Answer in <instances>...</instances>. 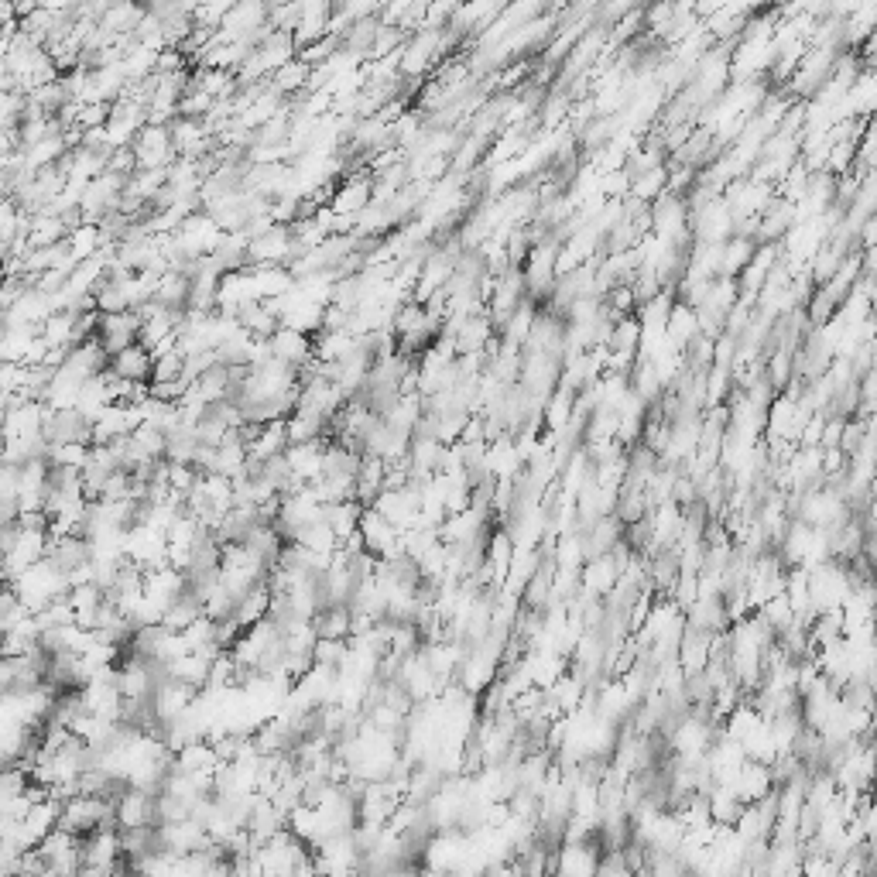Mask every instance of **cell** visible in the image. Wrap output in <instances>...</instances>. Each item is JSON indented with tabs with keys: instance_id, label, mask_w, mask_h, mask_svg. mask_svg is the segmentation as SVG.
<instances>
[{
	"instance_id": "3957f363",
	"label": "cell",
	"mask_w": 877,
	"mask_h": 877,
	"mask_svg": "<svg viewBox=\"0 0 877 877\" xmlns=\"http://www.w3.org/2000/svg\"><path fill=\"white\" fill-rule=\"evenodd\" d=\"M206 610H203V600L196 597V593L185 586V590L175 597L172 603L165 607V627H172V631H185L192 621H199Z\"/></svg>"
},
{
	"instance_id": "6da1fadb",
	"label": "cell",
	"mask_w": 877,
	"mask_h": 877,
	"mask_svg": "<svg viewBox=\"0 0 877 877\" xmlns=\"http://www.w3.org/2000/svg\"><path fill=\"white\" fill-rule=\"evenodd\" d=\"M155 795L148 788L131 785L124 795L117 799V826L120 830H131V826H158V806Z\"/></svg>"
},
{
	"instance_id": "8992f818",
	"label": "cell",
	"mask_w": 877,
	"mask_h": 877,
	"mask_svg": "<svg viewBox=\"0 0 877 877\" xmlns=\"http://www.w3.org/2000/svg\"><path fill=\"white\" fill-rule=\"evenodd\" d=\"M93 456V442H52L48 460L55 466H72V470H86Z\"/></svg>"
},
{
	"instance_id": "5b68a950",
	"label": "cell",
	"mask_w": 877,
	"mask_h": 877,
	"mask_svg": "<svg viewBox=\"0 0 877 877\" xmlns=\"http://www.w3.org/2000/svg\"><path fill=\"white\" fill-rule=\"evenodd\" d=\"M665 192H669V168L665 165H655V168H648V172H641L631 179V196L638 199V203L665 196Z\"/></svg>"
},
{
	"instance_id": "52a82bcc",
	"label": "cell",
	"mask_w": 877,
	"mask_h": 877,
	"mask_svg": "<svg viewBox=\"0 0 877 877\" xmlns=\"http://www.w3.org/2000/svg\"><path fill=\"white\" fill-rule=\"evenodd\" d=\"M347 655H350L347 638H319L316 648H312V658H316V665H323V669H340V665L347 662Z\"/></svg>"
},
{
	"instance_id": "7a4b0ae2",
	"label": "cell",
	"mask_w": 877,
	"mask_h": 877,
	"mask_svg": "<svg viewBox=\"0 0 877 877\" xmlns=\"http://www.w3.org/2000/svg\"><path fill=\"white\" fill-rule=\"evenodd\" d=\"M110 370L117 377H124V381H151L155 377V350L144 347V343H134V347L110 357Z\"/></svg>"
},
{
	"instance_id": "277c9868",
	"label": "cell",
	"mask_w": 877,
	"mask_h": 877,
	"mask_svg": "<svg viewBox=\"0 0 877 877\" xmlns=\"http://www.w3.org/2000/svg\"><path fill=\"white\" fill-rule=\"evenodd\" d=\"M360 518H364V504H360L357 497H347V501L326 504V521L333 525L336 535H340V542L360 528Z\"/></svg>"
}]
</instances>
